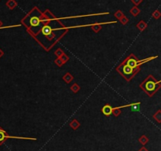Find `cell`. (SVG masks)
<instances>
[{
    "instance_id": "ba28073f",
    "label": "cell",
    "mask_w": 161,
    "mask_h": 151,
    "mask_svg": "<svg viewBox=\"0 0 161 151\" xmlns=\"http://www.w3.org/2000/svg\"><path fill=\"white\" fill-rule=\"evenodd\" d=\"M39 19L37 18V17H33V18H31V21H30V23L32 26H37L39 25Z\"/></svg>"
},
{
    "instance_id": "5b68a950",
    "label": "cell",
    "mask_w": 161,
    "mask_h": 151,
    "mask_svg": "<svg viewBox=\"0 0 161 151\" xmlns=\"http://www.w3.org/2000/svg\"><path fill=\"white\" fill-rule=\"evenodd\" d=\"M123 72H124L125 74L129 75V74H131L134 72V68L129 67L128 65H125L123 67Z\"/></svg>"
},
{
    "instance_id": "277c9868",
    "label": "cell",
    "mask_w": 161,
    "mask_h": 151,
    "mask_svg": "<svg viewBox=\"0 0 161 151\" xmlns=\"http://www.w3.org/2000/svg\"><path fill=\"white\" fill-rule=\"evenodd\" d=\"M126 65L132 68H135L136 67H138V61L134 59H129L128 61L126 62Z\"/></svg>"
},
{
    "instance_id": "30bf717a",
    "label": "cell",
    "mask_w": 161,
    "mask_h": 151,
    "mask_svg": "<svg viewBox=\"0 0 161 151\" xmlns=\"http://www.w3.org/2000/svg\"><path fill=\"white\" fill-rule=\"evenodd\" d=\"M138 141H139V142L141 144H142L143 146H145V145H146L149 142V139L146 136V135H142V136L138 139Z\"/></svg>"
},
{
    "instance_id": "52a82bcc",
    "label": "cell",
    "mask_w": 161,
    "mask_h": 151,
    "mask_svg": "<svg viewBox=\"0 0 161 151\" xmlns=\"http://www.w3.org/2000/svg\"><path fill=\"white\" fill-rule=\"evenodd\" d=\"M79 121L77 119H73L72 121L69 124V126L73 129V130H76V129H78L79 128Z\"/></svg>"
},
{
    "instance_id": "3957f363",
    "label": "cell",
    "mask_w": 161,
    "mask_h": 151,
    "mask_svg": "<svg viewBox=\"0 0 161 151\" xmlns=\"http://www.w3.org/2000/svg\"><path fill=\"white\" fill-rule=\"evenodd\" d=\"M8 138H10L9 135H7V134L3 129H0V145H2Z\"/></svg>"
},
{
    "instance_id": "ffe728a7",
    "label": "cell",
    "mask_w": 161,
    "mask_h": 151,
    "mask_svg": "<svg viewBox=\"0 0 161 151\" xmlns=\"http://www.w3.org/2000/svg\"><path fill=\"white\" fill-rule=\"evenodd\" d=\"M138 151H149V150H148L146 147H145V146H143V147H141Z\"/></svg>"
},
{
    "instance_id": "6da1fadb",
    "label": "cell",
    "mask_w": 161,
    "mask_h": 151,
    "mask_svg": "<svg viewBox=\"0 0 161 151\" xmlns=\"http://www.w3.org/2000/svg\"><path fill=\"white\" fill-rule=\"evenodd\" d=\"M160 82L161 81L157 82L152 75H149L148 78L146 80V82H145V87L143 88V89H145L146 92L148 93L149 97H152L161 87Z\"/></svg>"
},
{
    "instance_id": "7402d4cb",
    "label": "cell",
    "mask_w": 161,
    "mask_h": 151,
    "mask_svg": "<svg viewBox=\"0 0 161 151\" xmlns=\"http://www.w3.org/2000/svg\"><path fill=\"white\" fill-rule=\"evenodd\" d=\"M2 25H3V23L1 22V21H0V27H1Z\"/></svg>"
},
{
    "instance_id": "4fadbf2b",
    "label": "cell",
    "mask_w": 161,
    "mask_h": 151,
    "mask_svg": "<svg viewBox=\"0 0 161 151\" xmlns=\"http://www.w3.org/2000/svg\"><path fill=\"white\" fill-rule=\"evenodd\" d=\"M7 6L10 8V9H13L16 6V5H17V3H16L13 0H10V1L6 3Z\"/></svg>"
},
{
    "instance_id": "44dd1931",
    "label": "cell",
    "mask_w": 161,
    "mask_h": 151,
    "mask_svg": "<svg viewBox=\"0 0 161 151\" xmlns=\"http://www.w3.org/2000/svg\"><path fill=\"white\" fill-rule=\"evenodd\" d=\"M3 54H4V53H3V52L1 49H0V58H1V57L3 55Z\"/></svg>"
},
{
    "instance_id": "9c48e42d",
    "label": "cell",
    "mask_w": 161,
    "mask_h": 151,
    "mask_svg": "<svg viewBox=\"0 0 161 151\" xmlns=\"http://www.w3.org/2000/svg\"><path fill=\"white\" fill-rule=\"evenodd\" d=\"M153 118L155 119V120L158 123H161V110H158L154 115H153Z\"/></svg>"
},
{
    "instance_id": "ac0fdd59",
    "label": "cell",
    "mask_w": 161,
    "mask_h": 151,
    "mask_svg": "<svg viewBox=\"0 0 161 151\" xmlns=\"http://www.w3.org/2000/svg\"><path fill=\"white\" fill-rule=\"evenodd\" d=\"M61 60L63 61V63H65V62H67L68 60H69V57H68L65 54H64V55L61 57Z\"/></svg>"
},
{
    "instance_id": "5bb4252c",
    "label": "cell",
    "mask_w": 161,
    "mask_h": 151,
    "mask_svg": "<svg viewBox=\"0 0 161 151\" xmlns=\"http://www.w3.org/2000/svg\"><path fill=\"white\" fill-rule=\"evenodd\" d=\"M72 90L74 92V93H77L79 91V86L77 85V84H74L72 87H71Z\"/></svg>"
},
{
    "instance_id": "2e32d148",
    "label": "cell",
    "mask_w": 161,
    "mask_h": 151,
    "mask_svg": "<svg viewBox=\"0 0 161 151\" xmlns=\"http://www.w3.org/2000/svg\"><path fill=\"white\" fill-rule=\"evenodd\" d=\"M55 63H56L57 66H59V67H61V66H62V65L64 64V63H63V61L61 60V58H58V59H57L55 60Z\"/></svg>"
},
{
    "instance_id": "e0dca14e",
    "label": "cell",
    "mask_w": 161,
    "mask_h": 151,
    "mask_svg": "<svg viewBox=\"0 0 161 151\" xmlns=\"http://www.w3.org/2000/svg\"><path fill=\"white\" fill-rule=\"evenodd\" d=\"M112 113H113L116 116H118L121 112L119 109V108H116V109H113V111H112Z\"/></svg>"
},
{
    "instance_id": "9a60e30c",
    "label": "cell",
    "mask_w": 161,
    "mask_h": 151,
    "mask_svg": "<svg viewBox=\"0 0 161 151\" xmlns=\"http://www.w3.org/2000/svg\"><path fill=\"white\" fill-rule=\"evenodd\" d=\"M55 55H56L58 58H61V57L64 55V52H62V50H61V49L58 48V49L55 52Z\"/></svg>"
},
{
    "instance_id": "8fae6325",
    "label": "cell",
    "mask_w": 161,
    "mask_h": 151,
    "mask_svg": "<svg viewBox=\"0 0 161 151\" xmlns=\"http://www.w3.org/2000/svg\"><path fill=\"white\" fill-rule=\"evenodd\" d=\"M63 78H64V80L67 83H69L72 80V75L69 73H68V74H66L65 75H64Z\"/></svg>"
},
{
    "instance_id": "7c38bea8",
    "label": "cell",
    "mask_w": 161,
    "mask_h": 151,
    "mask_svg": "<svg viewBox=\"0 0 161 151\" xmlns=\"http://www.w3.org/2000/svg\"><path fill=\"white\" fill-rule=\"evenodd\" d=\"M139 105H140V103L138 104H131V110L132 111H135V112H138L140 110V107H139Z\"/></svg>"
},
{
    "instance_id": "d6986e66",
    "label": "cell",
    "mask_w": 161,
    "mask_h": 151,
    "mask_svg": "<svg viewBox=\"0 0 161 151\" xmlns=\"http://www.w3.org/2000/svg\"><path fill=\"white\" fill-rule=\"evenodd\" d=\"M154 17H155L156 18H158L159 17H160V13H159V11H156V12H155V14H154Z\"/></svg>"
},
{
    "instance_id": "8992f818",
    "label": "cell",
    "mask_w": 161,
    "mask_h": 151,
    "mask_svg": "<svg viewBox=\"0 0 161 151\" xmlns=\"http://www.w3.org/2000/svg\"><path fill=\"white\" fill-rule=\"evenodd\" d=\"M51 31H52L51 28H50V26H48V25L43 27V29H42V33H43V34H44V35H46V36L50 35V34L51 33Z\"/></svg>"
},
{
    "instance_id": "7a4b0ae2",
    "label": "cell",
    "mask_w": 161,
    "mask_h": 151,
    "mask_svg": "<svg viewBox=\"0 0 161 151\" xmlns=\"http://www.w3.org/2000/svg\"><path fill=\"white\" fill-rule=\"evenodd\" d=\"M112 111H113V109H112L108 104L105 105V106L102 108V112L105 116H110L112 113Z\"/></svg>"
}]
</instances>
